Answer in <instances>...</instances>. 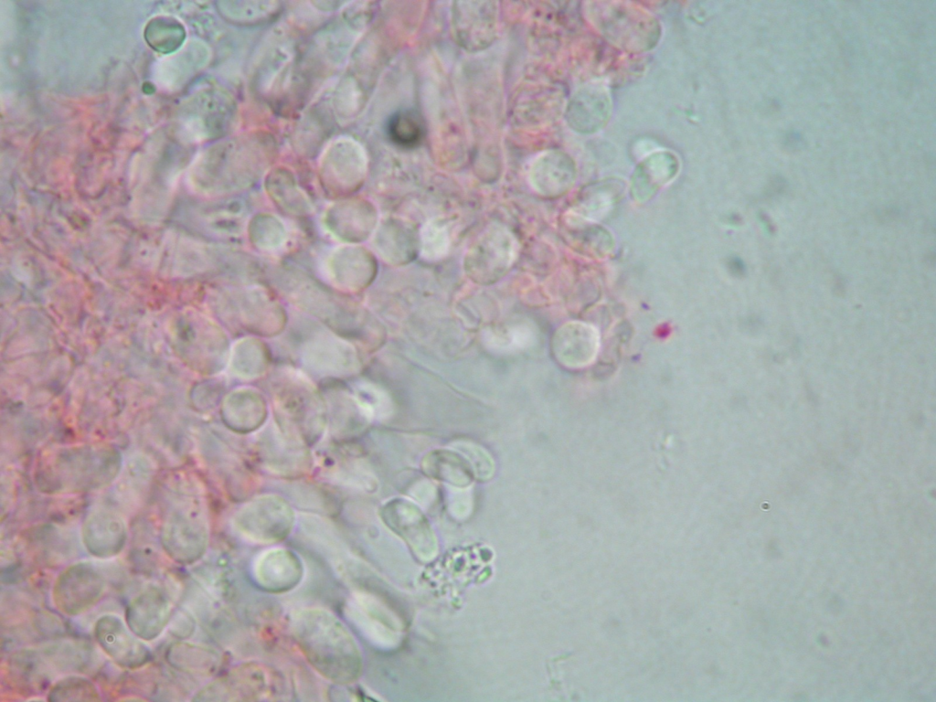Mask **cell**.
Listing matches in <instances>:
<instances>
[{
    "label": "cell",
    "mask_w": 936,
    "mask_h": 702,
    "mask_svg": "<svg viewBox=\"0 0 936 702\" xmlns=\"http://www.w3.org/2000/svg\"><path fill=\"white\" fill-rule=\"evenodd\" d=\"M304 569L300 558L285 548H271L254 559L251 573L256 584L265 591L285 593L297 587Z\"/></svg>",
    "instance_id": "9a60e30c"
},
{
    "label": "cell",
    "mask_w": 936,
    "mask_h": 702,
    "mask_svg": "<svg viewBox=\"0 0 936 702\" xmlns=\"http://www.w3.org/2000/svg\"><path fill=\"white\" fill-rule=\"evenodd\" d=\"M50 701L98 700L100 695L96 686L88 679L68 676L57 682L49 690Z\"/></svg>",
    "instance_id": "d6a6232c"
},
{
    "label": "cell",
    "mask_w": 936,
    "mask_h": 702,
    "mask_svg": "<svg viewBox=\"0 0 936 702\" xmlns=\"http://www.w3.org/2000/svg\"><path fill=\"white\" fill-rule=\"evenodd\" d=\"M452 447L468 459L473 469L475 479L487 481L494 475V460L484 448L469 441H458Z\"/></svg>",
    "instance_id": "836d02e7"
},
{
    "label": "cell",
    "mask_w": 936,
    "mask_h": 702,
    "mask_svg": "<svg viewBox=\"0 0 936 702\" xmlns=\"http://www.w3.org/2000/svg\"><path fill=\"white\" fill-rule=\"evenodd\" d=\"M298 354L305 370L320 378L350 377L360 367L355 346L336 334L324 330L314 331L304 338Z\"/></svg>",
    "instance_id": "9c48e42d"
},
{
    "label": "cell",
    "mask_w": 936,
    "mask_h": 702,
    "mask_svg": "<svg viewBox=\"0 0 936 702\" xmlns=\"http://www.w3.org/2000/svg\"><path fill=\"white\" fill-rule=\"evenodd\" d=\"M255 446L260 465L272 474L293 479L312 467L308 446L274 421L261 431Z\"/></svg>",
    "instance_id": "8fae6325"
},
{
    "label": "cell",
    "mask_w": 936,
    "mask_h": 702,
    "mask_svg": "<svg viewBox=\"0 0 936 702\" xmlns=\"http://www.w3.org/2000/svg\"><path fill=\"white\" fill-rule=\"evenodd\" d=\"M195 629L194 620L186 612H178L172 621L171 631L174 635L185 638L193 633Z\"/></svg>",
    "instance_id": "d590c367"
},
{
    "label": "cell",
    "mask_w": 936,
    "mask_h": 702,
    "mask_svg": "<svg viewBox=\"0 0 936 702\" xmlns=\"http://www.w3.org/2000/svg\"><path fill=\"white\" fill-rule=\"evenodd\" d=\"M127 537L124 521L117 514L106 510L91 513L82 527L85 548L94 557L107 558L118 555Z\"/></svg>",
    "instance_id": "ffe728a7"
},
{
    "label": "cell",
    "mask_w": 936,
    "mask_h": 702,
    "mask_svg": "<svg viewBox=\"0 0 936 702\" xmlns=\"http://www.w3.org/2000/svg\"><path fill=\"white\" fill-rule=\"evenodd\" d=\"M420 466L426 475L456 488H467L475 479L468 459L453 447L430 451L423 456Z\"/></svg>",
    "instance_id": "603a6c76"
},
{
    "label": "cell",
    "mask_w": 936,
    "mask_h": 702,
    "mask_svg": "<svg viewBox=\"0 0 936 702\" xmlns=\"http://www.w3.org/2000/svg\"><path fill=\"white\" fill-rule=\"evenodd\" d=\"M517 243L504 227L487 228L467 250L463 266L474 282L489 284L502 278L513 264Z\"/></svg>",
    "instance_id": "30bf717a"
},
{
    "label": "cell",
    "mask_w": 936,
    "mask_h": 702,
    "mask_svg": "<svg viewBox=\"0 0 936 702\" xmlns=\"http://www.w3.org/2000/svg\"><path fill=\"white\" fill-rule=\"evenodd\" d=\"M104 590V580L96 569L85 562L76 563L57 578L52 598L67 615H78L93 606Z\"/></svg>",
    "instance_id": "4fadbf2b"
},
{
    "label": "cell",
    "mask_w": 936,
    "mask_h": 702,
    "mask_svg": "<svg viewBox=\"0 0 936 702\" xmlns=\"http://www.w3.org/2000/svg\"><path fill=\"white\" fill-rule=\"evenodd\" d=\"M350 391L372 420L385 419L389 415L391 411L389 398L377 385L367 381H357L350 387Z\"/></svg>",
    "instance_id": "4dcf8cb0"
},
{
    "label": "cell",
    "mask_w": 936,
    "mask_h": 702,
    "mask_svg": "<svg viewBox=\"0 0 936 702\" xmlns=\"http://www.w3.org/2000/svg\"><path fill=\"white\" fill-rule=\"evenodd\" d=\"M530 322L513 319L488 329L484 334L489 347L499 351H516L528 347L534 340Z\"/></svg>",
    "instance_id": "83f0119b"
},
{
    "label": "cell",
    "mask_w": 936,
    "mask_h": 702,
    "mask_svg": "<svg viewBox=\"0 0 936 702\" xmlns=\"http://www.w3.org/2000/svg\"><path fill=\"white\" fill-rule=\"evenodd\" d=\"M383 522L394 532L410 540L432 542L431 528L420 509L406 498L387 501L379 510Z\"/></svg>",
    "instance_id": "cb8c5ba5"
},
{
    "label": "cell",
    "mask_w": 936,
    "mask_h": 702,
    "mask_svg": "<svg viewBox=\"0 0 936 702\" xmlns=\"http://www.w3.org/2000/svg\"><path fill=\"white\" fill-rule=\"evenodd\" d=\"M267 416L266 400L256 389L237 388L222 399V421L233 432L246 434L256 431L264 425Z\"/></svg>",
    "instance_id": "d6986e66"
},
{
    "label": "cell",
    "mask_w": 936,
    "mask_h": 702,
    "mask_svg": "<svg viewBox=\"0 0 936 702\" xmlns=\"http://www.w3.org/2000/svg\"><path fill=\"white\" fill-rule=\"evenodd\" d=\"M270 364L266 346L256 338L239 340L230 349L229 367L232 374L242 379H254L264 375Z\"/></svg>",
    "instance_id": "d4e9b609"
},
{
    "label": "cell",
    "mask_w": 936,
    "mask_h": 702,
    "mask_svg": "<svg viewBox=\"0 0 936 702\" xmlns=\"http://www.w3.org/2000/svg\"><path fill=\"white\" fill-rule=\"evenodd\" d=\"M600 346V335L591 325L571 322L559 327L552 340V350L557 360L571 368L583 367L595 359Z\"/></svg>",
    "instance_id": "ac0fdd59"
},
{
    "label": "cell",
    "mask_w": 936,
    "mask_h": 702,
    "mask_svg": "<svg viewBox=\"0 0 936 702\" xmlns=\"http://www.w3.org/2000/svg\"><path fill=\"white\" fill-rule=\"evenodd\" d=\"M232 523L245 540L271 544L283 540L292 532L296 517L285 498L265 495L241 505L234 514Z\"/></svg>",
    "instance_id": "52a82bcc"
},
{
    "label": "cell",
    "mask_w": 936,
    "mask_h": 702,
    "mask_svg": "<svg viewBox=\"0 0 936 702\" xmlns=\"http://www.w3.org/2000/svg\"><path fill=\"white\" fill-rule=\"evenodd\" d=\"M161 543L166 554L180 564H192L205 553L208 527L200 502L188 500L165 519Z\"/></svg>",
    "instance_id": "ba28073f"
},
{
    "label": "cell",
    "mask_w": 936,
    "mask_h": 702,
    "mask_svg": "<svg viewBox=\"0 0 936 702\" xmlns=\"http://www.w3.org/2000/svg\"><path fill=\"white\" fill-rule=\"evenodd\" d=\"M318 474L328 484L359 493H374L378 482L369 463L350 446L333 444L317 454Z\"/></svg>",
    "instance_id": "7c38bea8"
},
{
    "label": "cell",
    "mask_w": 936,
    "mask_h": 702,
    "mask_svg": "<svg viewBox=\"0 0 936 702\" xmlns=\"http://www.w3.org/2000/svg\"><path fill=\"white\" fill-rule=\"evenodd\" d=\"M327 423L332 435L339 441H347L363 432L372 421L351 391L331 388L324 399Z\"/></svg>",
    "instance_id": "44dd1931"
},
{
    "label": "cell",
    "mask_w": 936,
    "mask_h": 702,
    "mask_svg": "<svg viewBox=\"0 0 936 702\" xmlns=\"http://www.w3.org/2000/svg\"><path fill=\"white\" fill-rule=\"evenodd\" d=\"M347 620L374 644H390L391 629L388 614L375 598L364 591H354L344 606Z\"/></svg>",
    "instance_id": "7402d4cb"
},
{
    "label": "cell",
    "mask_w": 936,
    "mask_h": 702,
    "mask_svg": "<svg viewBox=\"0 0 936 702\" xmlns=\"http://www.w3.org/2000/svg\"><path fill=\"white\" fill-rule=\"evenodd\" d=\"M420 254L429 261L444 257L450 248V234L446 224L440 219L426 222L420 232Z\"/></svg>",
    "instance_id": "1f68e13d"
},
{
    "label": "cell",
    "mask_w": 936,
    "mask_h": 702,
    "mask_svg": "<svg viewBox=\"0 0 936 702\" xmlns=\"http://www.w3.org/2000/svg\"><path fill=\"white\" fill-rule=\"evenodd\" d=\"M165 658L175 669L187 674L208 675L218 665V655L214 652L188 643L170 645Z\"/></svg>",
    "instance_id": "4316f807"
},
{
    "label": "cell",
    "mask_w": 936,
    "mask_h": 702,
    "mask_svg": "<svg viewBox=\"0 0 936 702\" xmlns=\"http://www.w3.org/2000/svg\"><path fill=\"white\" fill-rule=\"evenodd\" d=\"M326 229L349 244L361 242L376 230L372 215L349 210H332L324 218Z\"/></svg>",
    "instance_id": "484cf974"
},
{
    "label": "cell",
    "mask_w": 936,
    "mask_h": 702,
    "mask_svg": "<svg viewBox=\"0 0 936 702\" xmlns=\"http://www.w3.org/2000/svg\"><path fill=\"white\" fill-rule=\"evenodd\" d=\"M250 242L262 250H275L286 241V228L278 218L271 216H258L248 227Z\"/></svg>",
    "instance_id": "f546056e"
},
{
    "label": "cell",
    "mask_w": 936,
    "mask_h": 702,
    "mask_svg": "<svg viewBox=\"0 0 936 702\" xmlns=\"http://www.w3.org/2000/svg\"><path fill=\"white\" fill-rule=\"evenodd\" d=\"M224 386L218 382H208L197 386L192 392V401L197 408L208 410L222 399Z\"/></svg>",
    "instance_id": "e575fe53"
},
{
    "label": "cell",
    "mask_w": 936,
    "mask_h": 702,
    "mask_svg": "<svg viewBox=\"0 0 936 702\" xmlns=\"http://www.w3.org/2000/svg\"><path fill=\"white\" fill-rule=\"evenodd\" d=\"M170 616V601L157 587L145 589L128 603L125 610L128 628L146 641L158 637L168 624Z\"/></svg>",
    "instance_id": "e0dca14e"
},
{
    "label": "cell",
    "mask_w": 936,
    "mask_h": 702,
    "mask_svg": "<svg viewBox=\"0 0 936 702\" xmlns=\"http://www.w3.org/2000/svg\"><path fill=\"white\" fill-rule=\"evenodd\" d=\"M324 271L335 286L346 291H358L373 280L376 262L369 251L349 244L335 248L327 255Z\"/></svg>",
    "instance_id": "2e32d148"
},
{
    "label": "cell",
    "mask_w": 936,
    "mask_h": 702,
    "mask_svg": "<svg viewBox=\"0 0 936 702\" xmlns=\"http://www.w3.org/2000/svg\"><path fill=\"white\" fill-rule=\"evenodd\" d=\"M94 635L101 649L122 667L138 668L152 658L149 647L114 615L98 619Z\"/></svg>",
    "instance_id": "5bb4252c"
},
{
    "label": "cell",
    "mask_w": 936,
    "mask_h": 702,
    "mask_svg": "<svg viewBox=\"0 0 936 702\" xmlns=\"http://www.w3.org/2000/svg\"><path fill=\"white\" fill-rule=\"evenodd\" d=\"M387 130L390 140L404 148L420 144L425 133L422 117L413 110H401L394 113L388 120Z\"/></svg>",
    "instance_id": "f1b7e54d"
},
{
    "label": "cell",
    "mask_w": 936,
    "mask_h": 702,
    "mask_svg": "<svg viewBox=\"0 0 936 702\" xmlns=\"http://www.w3.org/2000/svg\"><path fill=\"white\" fill-rule=\"evenodd\" d=\"M270 391L274 422L304 442L316 443L327 426L325 399L299 372L283 369L271 379Z\"/></svg>",
    "instance_id": "3957f363"
},
{
    "label": "cell",
    "mask_w": 936,
    "mask_h": 702,
    "mask_svg": "<svg viewBox=\"0 0 936 702\" xmlns=\"http://www.w3.org/2000/svg\"><path fill=\"white\" fill-rule=\"evenodd\" d=\"M121 467V453L112 446L68 447L45 459L37 473V482L50 493L92 491L112 482Z\"/></svg>",
    "instance_id": "7a4b0ae2"
},
{
    "label": "cell",
    "mask_w": 936,
    "mask_h": 702,
    "mask_svg": "<svg viewBox=\"0 0 936 702\" xmlns=\"http://www.w3.org/2000/svg\"><path fill=\"white\" fill-rule=\"evenodd\" d=\"M284 677L275 668L244 662L199 690L194 700H274L286 692Z\"/></svg>",
    "instance_id": "5b68a950"
},
{
    "label": "cell",
    "mask_w": 936,
    "mask_h": 702,
    "mask_svg": "<svg viewBox=\"0 0 936 702\" xmlns=\"http://www.w3.org/2000/svg\"><path fill=\"white\" fill-rule=\"evenodd\" d=\"M280 289L304 312L317 317L337 335L351 339L358 336L361 313L351 304L311 278L293 272L277 275Z\"/></svg>",
    "instance_id": "277c9868"
},
{
    "label": "cell",
    "mask_w": 936,
    "mask_h": 702,
    "mask_svg": "<svg viewBox=\"0 0 936 702\" xmlns=\"http://www.w3.org/2000/svg\"><path fill=\"white\" fill-rule=\"evenodd\" d=\"M294 641L308 663L324 678L350 684L361 669L359 647L347 627L321 608L299 611L292 618Z\"/></svg>",
    "instance_id": "6da1fadb"
},
{
    "label": "cell",
    "mask_w": 936,
    "mask_h": 702,
    "mask_svg": "<svg viewBox=\"0 0 936 702\" xmlns=\"http://www.w3.org/2000/svg\"><path fill=\"white\" fill-rule=\"evenodd\" d=\"M223 314L232 324L265 337L278 335L286 323L282 306L256 285L227 288L223 292Z\"/></svg>",
    "instance_id": "8992f818"
}]
</instances>
